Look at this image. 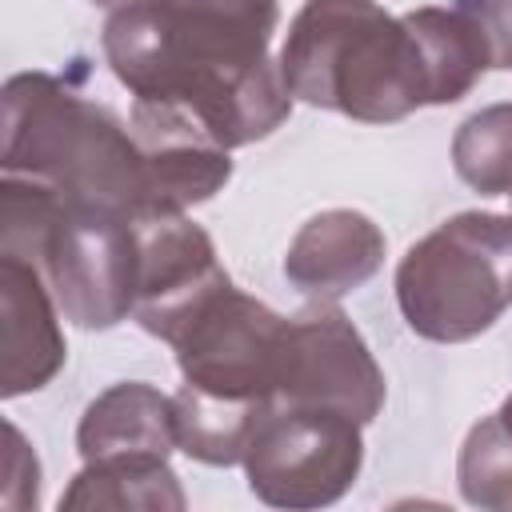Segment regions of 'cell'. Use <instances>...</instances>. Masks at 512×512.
I'll return each instance as SVG.
<instances>
[{
  "mask_svg": "<svg viewBox=\"0 0 512 512\" xmlns=\"http://www.w3.org/2000/svg\"><path fill=\"white\" fill-rule=\"evenodd\" d=\"M136 228H140V288H136L132 320L148 336L168 344L176 328L188 320V312L232 276L216 260L212 236L184 212L140 216Z\"/></svg>",
  "mask_w": 512,
  "mask_h": 512,
  "instance_id": "9c48e42d",
  "label": "cell"
},
{
  "mask_svg": "<svg viewBox=\"0 0 512 512\" xmlns=\"http://www.w3.org/2000/svg\"><path fill=\"white\" fill-rule=\"evenodd\" d=\"M0 312H4V400L40 392L68 360L60 304L36 264L0 256Z\"/></svg>",
  "mask_w": 512,
  "mask_h": 512,
  "instance_id": "7c38bea8",
  "label": "cell"
},
{
  "mask_svg": "<svg viewBox=\"0 0 512 512\" xmlns=\"http://www.w3.org/2000/svg\"><path fill=\"white\" fill-rule=\"evenodd\" d=\"M288 316L240 292L232 280L200 300L168 340L180 364V452L208 468L244 460L256 420L276 404Z\"/></svg>",
  "mask_w": 512,
  "mask_h": 512,
  "instance_id": "3957f363",
  "label": "cell"
},
{
  "mask_svg": "<svg viewBox=\"0 0 512 512\" xmlns=\"http://www.w3.org/2000/svg\"><path fill=\"white\" fill-rule=\"evenodd\" d=\"M92 4H116V8H120V4H128V0H92Z\"/></svg>",
  "mask_w": 512,
  "mask_h": 512,
  "instance_id": "d6986e66",
  "label": "cell"
},
{
  "mask_svg": "<svg viewBox=\"0 0 512 512\" xmlns=\"http://www.w3.org/2000/svg\"><path fill=\"white\" fill-rule=\"evenodd\" d=\"M132 136L148 168V216L188 212L232 180L228 148L180 104L132 100Z\"/></svg>",
  "mask_w": 512,
  "mask_h": 512,
  "instance_id": "30bf717a",
  "label": "cell"
},
{
  "mask_svg": "<svg viewBox=\"0 0 512 512\" xmlns=\"http://www.w3.org/2000/svg\"><path fill=\"white\" fill-rule=\"evenodd\" d=\"M388 240L356 208H324L300 224L284 252L288 284L308 300H340L384 268Z\"/></svg>",
  "mask_w": 512,
  "mask_h": 512,
  "instance_id": "8fae6325",
  "label": "cell"
},
{
  "mask_svg": "<svg viewBox=\"0 0 512 512\" xmlns=\"http://www.w3.org/2000/svg\"><path fill=\"white\" fill-rule=\"evenodd\" d=\"M460 8L480 24L492 68L512 72V0H460Z\"/></svg>",
  "mask_w": 512,
  "mask_h": 512,
  "instance_id": "ac0fdd59",
  "label": "cell"
},
{
  "mask_svg": "<svg viewBox=\"0 0 512 512\" xmlns=\"http://www.w3.org/2000/svg\"><path fill=\"white\" fill-rule=\"evenodd\" d=\"M276 24V0H128L104 20L100 48L136 100L188 108L232 152L292 116L268 56Z\"/></svg>",
  "mask_w": 512,
  "mask_h": 512,
  "instance_id": "6da1fadb",
  "label": "cell"
},
{
  "mask_svg": "<svg viewBox=\"0 0 512 512\" xmlns=\"http://www.w3.org/2000/svg\"><path fill=\"white\" fill-rule=\"evenodd\" d=\"M80 460H168L180 448L176 436V396L144 384L120 380L104 388L76 424Z\"/></svg>",
  "mask_w": 512,
  "mask_h": 512,
  "instance_id": "4fadbf2b",
  "label": "cell"
},
{
  "mask_svg": "<svg viewBox=\"0 0 512 512\" xmlns=\"http://www.w3.org/2000/svg\"><path fill=\"white\" fill-rule=\"evenodd\" d=\"M4 432H8L4 504H8V508H36V500H40V464H36V452L28 448V440L20 436L16 424H8Z\"/></svg>",
  "mask_w": 512,
  "mask_h": 512,
  "instance_id": "e0dca14e",
  "label": "cell"
},
{
  "mask_svg": "<svg viewBox=\"0 0 512 512\" xmlns=\"http://www.w3.org/2000/svg\"><path fill=\"white\" fill-rule=\"evenodd\" d=\"M276 64L292 100L360 124H396L440 104L412 12L388 16L376 0H304Z\"/></svg>",
  "mask_w": 512,
  "mask_h": 512,
  "instance_id": "7a4b0ae2",
  "label": "cell"
},
{
  "mask_svg": "<svg viewBox=\"0 0 512 512\" xmlns=\"http://www.w3.org/2000/svg\"><path fill=\"white\" fill-rule=\"evenodd\" d=\"M276 404L324 408L352 416L356 424H372L380 416L384 372L360 328L336 308V300H316L300 316H288Z\"/></svg>",
  "mask_w": 512,
  "mask_h": 512,
  "instance_id": "ba28073f",
  "label": "cell"
},
{
  "mask_svg": "<svg viewBox=\"0 0 512 512\" xmlns=\"http://www.w3.org/2000/svg\"><path fill=\"white\" fill-rule=\"evenodd\" d=\"M0 256L36 264L64 320L84 332L116 328L136 308L140 228L116 208L68 200L40 180L4 172Z\"/></svg>",
  "mask_w": 512,
  "mask_h": 512,
  "instance_id": "5b68a950",
  "label": "cell"
},
{
  "mask_svg": "<svg viewBox=\"0 0 512 512\" xmlns=\"http://www.w3.org/2000/svg\"><path fill=\"white\" fill-rule=\"evenodd\" d=\"M184 488L168 460H88L60 496V508H148L180 512Z\"/></svg>",
  "mask_w": 512,
  "mask_h": 512,
  "instance_id": "5bb4252c",
  "label": "cell"
},
{
  "mask_svg": "<svg viewBox=\"0 0 512 512\" xmlns=\"http://www.w3.org/2000/svg\"><path fill=\"white\" fill-rule=\"evenodd\" d=\"M404 324L436 344H464L512 308V216L456 212L396 264Z\"/></svg>",
  "mask_w": 512,
  "mask_h": 512,
  "instance_id": "8992f818",
  "label": "cell"
},
{
  "mask_svg": "<svg viewBox=\"0 0 512 512\" xmlns=\"http://www.w3.org/2000/svg\"><path fill=\"white\" fill-rule=\"evenodd\" d=\"M0 168L68 200L116 208L132 220L148 216V168L132 124L40 68L4 84Z\"/></svg>",
  "mask_w": 512,
  "mask_h": 512,
  "instance_id": "277c9868",
  "label": "cell"
},
{
  "mask_svg": "<svg viewBox=\"0 0 512 512\" xmlns=\"http://www.w3.org/2000/svg\"><path fill=\"white\" fill-rule=\"evenodd\" d=\"M452 168L480 196H512V104H488L456 128Z\"/></svg>",
  "mask_w": 512,
  "mask_h": 512,
  "instance_id": "2e32d148",
  "label": "cell"
},
{
  "mask_svg": "<svg viewBox=\"0 0 512 512\" xmlns=\"http://www.w3.org/2000/svg\"><path fill=\"white\" fill-rule=\"evenodd\" d=\"M456 484L472 508L512 512V392L492 416L468 428L456 460Z\"/></svg>",
  "mask_w": 512,
  "mask_h": 512,
  "instance_id": "9a60e30c",
  "label": "cell"
},
{
  "mask_svg": "<svg viewBox=\"0 0 512 512\" xmlns=\"http://www.w3.org/2000/svg\"><path fill=\"white\" fill-rule=\"evenodd\" d=\"M364 424L324 408L272 404L244 448V476L268 508H328L360 476Z\"/></svg>",
  "mask_w": 512,
  "mask_h": 512,
  "instance_id": "52a82bcc",
  "label": "cell"
}]
</instances>
